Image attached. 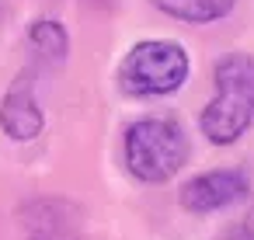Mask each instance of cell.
<instances>
[{
	"label": "cell",
	"mask_w": 254,
	"mask_h": 240,
	"mask_svg": "<svg viewBox=\"0 0 254 240\" xmlns=\"http://www.w3.org/2000/svg\"><path fill=\"white\" fill-rule=\"evenodd\" d=\"M254 122V60L230 53L216 63V98L205 105L198 125L216 146L237 143Z\"/></svg>",
	"instance_id": "1"
},
{
	"label": "cell",
	"mask_w": 254,
	"mask_h": 240,
	"mask_svg": "<svg viewBox=\"0 0 254 240\" xmlns=\"http://www.w3.org/2000/svg\"><path fill=\"white\" fill-rule=\"evenodd\" d=\"M185 160H188V139L178 122L153 115L126 129V167L139 181L146 184L171 181Z\"/></svg>",
	"instance_id": "2"
},
{
	"label": "cell",
	"mask_w": 254,
	"mask_h": 240,
	"mask_svg": "<svg viewBox=\"0 0 254 240\" xmlns=\"http://www.w3.org/2000/svg\"><path fill=\"white\" fill-rule=\"evenodd\" d=\"M188 77V53L178 42L150 39L126 53L119 66V87L132 98H157L171 94Z\"/></svg>",
	"instance_id": "3"
},
{
	"label": "cell",
	"mask_w": 254,
	"mask_h": 240,
	"mask_svg": "<svg viewBox=\"0 0 254 240\" xmlns=\"http://www.w3.org/2000/svg\"><path fill=\"white\" fill-rule=\"evenodd\" d=\"M247 195V178L240 171H209L181 188V205L188 212H216Z\"/></svg>",
	"instance_id": "4"
},
{
	"label": "cell",
	"mask_w": 254,
	"mask_h": 240,
	"mask_svg": "<svg viewBox=\"0 0 254 240\" xmlns=\"http://www.w3.org/2000/svg\"><path fill=\"white\" fill-rule=\"evenodd\" d=\"M42 108H39V98H35V87H32V77L21 73L11 91L4 94V105H0V125L4 132L18 143H28L42 132Z\"/></svg>",
	"instance_id": "5"
},
{
	"label": "cell",
	"mask_w": 254,
	"mask_h": 240,
	"mask_svg": "<svg viewBox=\"0 0 254 240\" xmlns=\"http://www.w3.org/2000/svg\"><path fill=\"white\" fill-rule=\"evenodd\" d=\"M28 240H80L77 216L66 202H35L28 209Z\"/></svg>",
	"instance_id": "6"
},
{
	"label": "cell",
	"mask_w": 254,
	"mask_h": 240,
	"mask_svg": "<svg viewBox=\"0 0 254 240\" xmlns=\"http://www.w3.org/2000/svg\"><path fill=\"white\" fill-rule=\"evenodd\" d=\"M150 4L178 21H191V25H205V21H219L233 11L237 0H150Z\"/></svg>",
	"instance_id": "7"
},
{
	"label": "cell",
	"mask_w": 254,
	"mask_h": 240,
	"mask_svg": "<svg viewBox=\"0 0 254 240\" xmlns=\"http://www.w3.org/2000/svg\"><path fill=\"white\" fill-rule=\"evenodd\" d=\"M28 42L39 49V56H46L53 63L66 60V49H70V39H66V32H63L60 21H35L28 28Z\"/></svg>",
	"instance_id": "8"
},
{
	"label": "cell",
	"mask_w": 254,
	"mask_h": 240,
	"mask_svg": "<svg viewBox=\"0 0 254 240\" xmlns=\"http://www.w3.org/2000/svg\"><path fill=\"white\" fill-rule=\"evenodd\" d=\"M0 25H4V0H0Z\"/></svg>",
	"instance_id": "9"
}]
</instances>
